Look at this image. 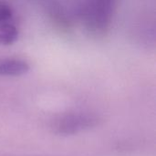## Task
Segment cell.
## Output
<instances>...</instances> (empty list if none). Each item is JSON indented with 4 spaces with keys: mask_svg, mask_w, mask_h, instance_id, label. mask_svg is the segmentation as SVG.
I'll return each mask as SVG.
<instances>
[{
    "mask_svg": "<svg viewBox=\"0 0 156 156\" xmlns=\"http://www.w3.org/2000/svg\"><path fill=\"white\" fill-rule=\"evenodd\" d=\"M114 0H90L87 8L89 25L95 29L106 28L111 21Z\"/></svg>",
    "mask_w": 156,
    "mask_h": 156,
    "instance_id": "6da1fadb",
    "label": "cell"
},
{
    "mask_svg": "<svg viewBox=\"0 0 156 156\" xmlns=\"http://www.w3.org/2000/svg\"><path fill=\"white\" fill-rule=\"evenodd\" d=\"M29 64L19 58L0 59V76L19 77L29 71Z\"/></svg>",
    "mask_w": 156,
    "mask_h": 156,
    "instance_id": "7a4b0ae2",
    "label": "cell"
},
{
    "mask_svg": "<svg viewBox=\"0 0 156 156\" xmlns=\"http://www.w3.org/2000/svg\"><path fill=\"white\" fill-rule=\"evenodd\" d=\"M18 38V30L10 21L0 23V44L8 46Z\"/></svg>",
    "mask_w": 156,
    "mask_h": 156,
    "instance_id": "3957f363",
    "label": "cell"
},
{
    "mask_svg": "<svg viewBox=\"0 0 156 156\" xmlns=\"http://www.w3.org/2000/svg\"><path fill=\"white\" fill-rule=\"evenodd\" d=\"M13 16L11 7L3 2H0V23L10 21Z\"/></svg>",
    "mask_w": 156,
    "mask_h": 156,
    "instance_id": "277c9868",
    "label": "cell"
}]
</instances>
